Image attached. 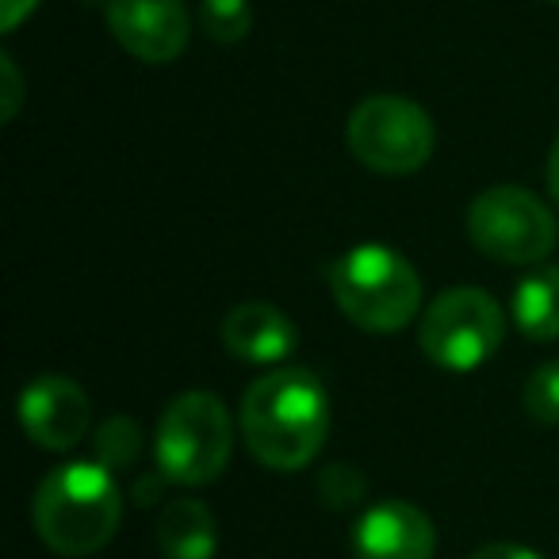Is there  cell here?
I'll return each mask as SVG.
<instances>
[{"instance_id": "cell-18", "label": "cell", "mask_w": 559, "mask_h": 559, "mask_svg": "<svg viewBox=\"0 0 559 559\" xmlns=\"http://www.w3.org/2000/svg\"><path fill=\"white\" fill-rule=\"evenodd\" d=\"M0 73H4V108H0V116L9 123V119H16L20 100H24V81H20V70H16V62H12V55H0Z\"/></svg>"}, {"instance_id": "cell-3", "label": "cell", "mask_w": 559, "mask_h": 559, "mask_svg": "<svg viewBox=\"0 0 559 559\" xmlns=\"http://www.w3.org/2000/svg\"><path fill=\"white\" fill-rule=\"evenodd\" d=\"M330 292L345 319L368 334L411 326L421 307V276L403 253L380 241H365L337 257L330 264Z\"/></svg>"}, {"instance_id": "cell-4", "label": "cell", "mask_w": 559, "mask_h": 559, "mask_svg": "<svg viewBox=\"0 0 559 559\" xmlns=\"http://www.w3.org/2000/svg\"><path fill=\"white\" fill-rule=\"evenodd\" d=\"M234 452V421L211 391H185L165 406L154 433L157 472L177 487H207L226 472Z\"/></svg>"}, {"instance_id": "cell-16", "label": "cell", "mask_w": 559, "mask_h": 559, "mask_svg": "<svg viewBox=\"0 0 559 559\" xmlns=\"http://www.w3.org/2000/svg\"><path fill=\"white\" fill-rule=\"evenodd\" d=\"M521 406L536 426H559V360H548L528 376Z\"/></svg>"}, {"instance_id": "cell-13", "label": "cell", "mask_w": 559, "mask_h": 559, "mask_svg": "<svg viewBox=\"0 0 559 559\" xmlns=\"http://www.w3.org/2000/svg\"><path fill=\"white\" fill-rule=\"evenodd\" d=\"M513 322L528 342L559 337V264H536L513 284Z\"/></svg>"}, {"instance_id": "cell-22", "label": "cell", "mask_w": 559, "mask_h": 559, "mask_svg": "<svg viewBox=\"0 0 559 559\" xmlns=\"http://www.w3.org/2000/svg\"><path fill=\"white\" fill-rule=\"evenodd\" d=\"M551 4H559V0H551Z\"/></svg>"}, {"instance_id": "cell-12", "label": "cell", "mask_w": 559, "mask_h": 559, "mask_svg": "<svg viewBox=\"0 0 559 559\" xmlns=\"http://www.w3.org/2000/svg\"><path fill=\"white\" fill-rule=\"evenodd\" d=\"M154 536L165 559H211L218 551V521L200 498H177L165 506Z\"/></svg>"}, {"instance_id": "cell-20", "label": "cell", "mask_w": 559, "mask_h": 559, "mask_svg": "<svg viewBox=\"0 0 559 559\" xmlns=\"http://www.w3.org/2000/svg\"><path fill=\"white\" fill-rule=\"evenodd\" d=\"M472 559H540V556L533 548H525V544H483Z\"/></svg>"}, {"instance_id": "cell-7", "label": "cell", "mask_w": 559, "mask_h": 559, "mask_svg": "<svg viewBox=\"0 0 559 559\" xmlns=\"http://www.w3.org/2000/svg\"><path fill=\"white\" fill-rule=\"evenodd\" d=\"M551 207L518 185H495L467 207V238L483 257L502 264H540L556 249Z\"/></svg>"}, {"instance_id": "cell-8", "label": "cell", "mask_w": 559, "mask_h": 559, "mask_svg": "<svg viewBox=\"0 0 559 559\" xmlns=\"http://www.w3.org/2000/svg\"><path fill=\"white\" fill-rule=\"evenodd\" d=\"M104 16L119 47L146 66L180 58L192 35L185 0H108Z\"/></svg>"}, {"instance_id": "cell-6", "label": "cell", "mask_w": 559, "mask_h": 559, "mask_svg": "<svg viewBox=\"0 0 559 559\" xmlns=\"http://www.w3.org/2000/svg\"><path fill=\"white\" fill-rule=\"evenodd\" d=\"M349 150L360 165L383 177L418 173L433 157V119L421 104L395 93L368 96L349 116Z\"/></svg>"}, {"instance_id": "cell-5", "label": "cell", "mask_w": 559, "mask_h": 559, "mask_svg": "<svg viewBox=\"0 0 559 559\" xmlns=\"http://www.w3.org/2000/svg\"><path fill=\"white\" fill-rule=\"evenodd\" d=\"M506 337V314L483 288H449L426 307L418 322V345L444 372H475L498 353Z\"/></svg>"}, {"instance_id": "cell-21", "label": "cell", "mask_w": 559, "mask_h": 559, "mask_svg": "<svg viewBox=\"0 0 559 559\" xmlns=\"http://www.w3.org/2000/svg\"><path fill=\"white\" fill-rule=\"evenodd\" d=\"M548 192H551V200H556V207H559V134H556V142H551V150H548Z\"/></svg>"}, {"instance_id": "cell-19", "label": "cell", "mask_w": 559, "mask_h": 559, "mask_svg": "<svg viewBox=\"0 0 559 559\" xmlns=\"http://www.w3.org/2000/svg\"><path fill=\"white\" fill-rule=\"evenodd\" d=\"M39 4H43V0H0V32H4V35L16 32V27L24 24V20L32 16Z\"/></svg>"}, {"instance_id": "cell-2", "label": "cell", "mask_w": 559, "mask_h": 559, "mask_svg": "<svg viewBox=\"0 0 559 559\" xmlns=\"http://www.w3.org/2000/svg\"><path fill=\"white\" fill-rule=\"evenodd\" d=\"M32 521L39 540L58 556L81 559L108 548L123 521V495L116 487V475L96 460L55 467L35 490Z\"/></svg>"}, {"instance_id": "cell-11", "label": "cell", "mask_w": 559, "mask_h": 559, "mask_svg": "<svg viewBox=\"0 0 559 559\" xmlns=\"http://www.w3.org/2000/svg\"><path fill=\"white\" fill-rule=\"evenodd\" d=\"M223 345L230 349V357L246 360V365H284L296 353L299 330L280 307L249 299V304L226 311Z\"/></svg>"}, {"instance_id": "cell-14", "label": "cell", "mask_w": 559, "mask_h": 559, "mask_svg": "<svg viewBox=\"0 0 559 559\" xmlns=\"http://www.w3.org/2000/svg\"><path fill=\"white\" fill-rule=\"evenodd\" d=\"M96 464H104L111 475L131 467L142 452V429L134 418H108L100 429H96Z\"/></svg>"}, {"instance_id": "cell-17", "label": "cell", "mask_w": 559, "mask_h": 559, "mask_svg": "<svg viewBox=\"0 0 559 559\" xmlns=\"http://www.w3.org/2000/svg\"><path fill=\"white\" fill-rule=\"evenodd\" d=\"M360 495H365V479H360L357 467L330 464L326 472L319 475V498L330 510H349L353 502H360Z\"/></svg>"}, {"instance_id": "cell-10", "label": "cell", "mask_w": 559, "mask_h": 559, "mask_svg": "<svg viewBox=\"0 0 559 559\" xmlns=\"http://www.w3.org/2000/svg\"><path fill=\"white\" fill-rule=\"evenodd\" d=\"M353 551L357 559H433L437 528L414 502L383 498L357 518Z\"/></svg>"}, {"instance_id": "cell-15", "label": "cell", "mask_w": 559, "mask_h": 559, "mask_svg": "<svg viewBox=\"0 0 559 559\" xmlns=\"http://www.w3.org/2000/svg\"><path fill=\"white\" fill-rule=\"evenodd\" d=\"M200 24L211 43H241L253 27V9L249 0H200Z\"/></svg>"}, {"instance_id": "cell-9", "label": "cell", "mask_w": 559, "mask_h": 559, "mask_svg": "<svg viewBox=\"0 0 559 559\" xmlns=\"http://www.w3.org/2000/svg\"><path fill=\"white\" fill-rule=\"evenodd\" d=\"M20 426L39 449L66 452L88 437L93 403L70 376H39L20 395Z\"/></svg>"}, {"instance_id": "cell-1", "label": "cell", "mask_w": 559, "mask_h": 559, "mask_svg": "<svg viewBox=\"0 0 559 559\" xmlns=\"http://www.w3.org/2000/svg\"><path fill=\"white\" fill-rule=\"evenodd\" d=\"M238 426L257 464L299 472L330 437V395L307 368H276L246 388Z\"/></svg>"}]
</instances>
